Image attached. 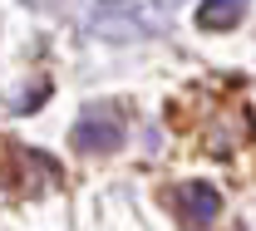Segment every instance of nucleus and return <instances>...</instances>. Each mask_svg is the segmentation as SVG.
<instances>
[{
  "label": "nucleus",
  "instance_id": "3",
  "mask_svg": "<svg viewBox=\"0 0 256 231\" xmlns=\"http://www.w3.org/2000/svg\"><path fill=\"white\" fill-rule=\"evenodd\" d=\"M242 15H246V0H202L197 5L202 30H232V25H242Z\"/></svg>",
  "mask_w": 256,
  "mask_h": 231
},
{
  "label": "nucleus",
  "instance_id": "1",
  "mask_svg": "<svg viewBox=\"0 0 256 231\" xmlns=\"http://www.w3.org/2000/svg\"><path fill=\"white\" fill-rule=\"evenodd\" d=\"M69 143L79 148V153H114L118 143H124V118H118V108H84L79 113V123L69 128Z\"/></svg>",
  "mask_w": 256,
  "mask_h": 231
},
{
  "label": "nucleus",
  "instance_id": "2",
  "mask_svg": "<svg viewBox=\"0 0 256 231\" xmlns=\"http://www.w3.org/2000/svg\"><path fill=\"white\" fill-rule=\"evenodd\" d=\"M178 212H182L188 231H202L212 217H217V212H222V192H217V187H207V182L178 187Z\"/></svg>",
  "mask_w": 256,
  "mask_h": 231
}]
</instances>
